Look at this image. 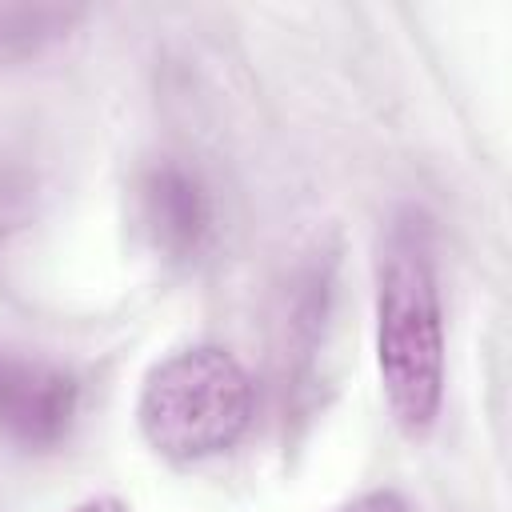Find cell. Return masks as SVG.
Listing matches in <instances>:
<instances>
[{
	"instance_id": "4",
	"label": "cell",
	"mask_w": 512,
	"mask_h": 512,
	"mask_svg": "<svg viewBox=\"0 0 512 512\" xmlns=\"http://www.w3.org/2000/svg\"><path fill=\"white\" fill-rule=\"evenodd\" d=\"M136 192H140V224L164 256L188 260L204 248L212 232V204L196 172L164 160L140 176Z\"/></svg>"
},
{
	"instance_id": "2",
	"label": "cell",
	"mask_w": 512,
	"mask_h": 512,
	"mask_svg": "<svg viewBox=\"0 0 512 512\" xmlns=\"http://www.w3.org/2000/svg\"><path fill=\"white\" fill-rule=\"evenodd\" d=\"M136 420L160 456L176 464L208 460L232 448L252 424V380L216 344L180 348L148 372Z\"/></svg>"
},
{
	"instance_id": "7",
	"label": "cell",
	"mask_w": 512,
	"mask_h": 512,
	"mask_svg": "<svg viewBox=\"0 0 512 512\" xmlns=\"http://www.w3.org/2000/svg\"><path fill=\"white\" fill-rule=\"evenodd\" d=\"M72 512H128L116 496H96V500H84V504H76Z\"/></svg>"
},
{
	"instance_id": "6",
	"label": "cell",
	"mask_w": 512,
	"mask_h": 512,
	"mask_svg": "<svg viewBox=\"0 0 512 512\" xmlns=\"http://www.w3.org/2000/svg\"><path fill=\"white\" fill-rule=\"evenodd\" d=\"M336 512H408V504H404L400 492H392V488H376V492H364V496L348 500V504L336 508Z\"/></svg>"
},
{
	"instance_id": "1",
	"label": "cell",
	"mask_w": 512,
	"mask_h": 512,
	"mask_svg": "<svg viewBox=\"0 0 512 512\" xmlns=\"http://www.w3.org/2000/svg\"><path fill=\"white\" fill-rule=\"evenodd\" d=\"M376 360L396 424L412 436L428 432L444 392V324L424 228L416 220H400L380 256Z\"/></svg>"
},
{
	"instance_id": "3",
	"label": "cell",
	"mask_w": 512,
	"mask_h": 512,
	"mask_svg": "<svg viewBox=\"0 0 512 512\" xmlns=\"http://www.w3.org/2000/svg\"><path fill=\"white\" fill-rule=\"evenodd\" d=\"M76 420V380L44 360L0 352V436L24 448H52Z\"/></svg>"
},
{
	"instance_id": "5",
	"label": "cell",
	"mask_w": 512,
	"mask_h": 512,
	"mask_svg": "<svg viewBox=\"0 0 512 512\" xmlns=\"http://www.w3.org/2000/svg\"><path fill=\"white\" fill-rule=\"evenodd\" d=\"M80 16L84 12L68 4H0V64L44 52L68 36Z\"/></svg>"
}]
</instances>
